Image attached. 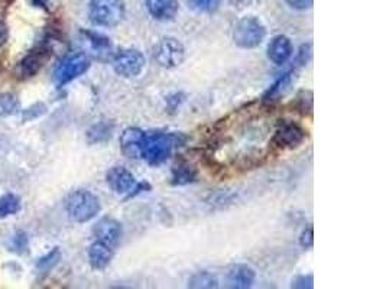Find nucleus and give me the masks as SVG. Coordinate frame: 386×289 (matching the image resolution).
<instances>
[{"label": "nucleus", "mask_w": 386, "mask_h": 289, "mask_svg": "<svg viewBox=\"0 0 386 289\" xmlns=\"http://www.w3.org/2000/svg\"><path fill=\"white\" fill-rule=\"evenodd\" d=\"M185 142V138L180 133H166V132H154L146 133L141 145V158L152 167H159L166 160H169L174 149L181 146Z\"/></svg>", "instance_id": "obj_1"}, {"label": "nucleus", "mask_w": 386, "mask_h": 289, "mask_svg": "<svg viewBox=\"0 0 386 289\" xmlns=\"http://www.w3.org/2000/svg\"><path fill=\"white\" fill-rule=\"evenodd\" d=\"M124 15V0H90L89 17L96 27L115 28L122 24Z\"/></svg>", "instance_id": "obj_2"}, {"label": "nucleus", "mask_w": 386, "mask_h": 289, "mask_svg": "<svg viewBox=\"0 0 386 289\" xmlns=\"http://www.w3.org/2000/svg\"><path fill=\"white\" fill-rule=\"evenodd\" d=\"M66 210L77 223H87L101 210L100 199L87 190L73 191L66 199Z\"/></svg>", "instance_id": "obj_3"}, {"label": "nucleus", "mask_w": 386, "mask_h": 289, "mask_svg": "<svg viewBox=\"0 0 386 289\" xmlns=\"http://www.w3.org/2000/svg\"><path fill=\"white\" fill-rule=\"evenodd\" d=\"M233 42L239 48L253 50L261 45L266 36V28L261 19L245 16L233 28Z\"/></svg>", "instance_id": "obj_4"}, {"label": "nucleus", "mask_w": 386, "mask_h": 289, "mask_svg": "<svg viewBox=\"0 0 386 289\" xmlns=\"http://www.w3.org/2000/svg\"><path fill=\"white\" fill-rule=\"evenodd\" d=\"M154 59L162 69H177L185 59V48L174 36L161 38L154 47L152 51Z\"/></svg>", "instance_id": "obj_5"}, {"label": "nucleus", "mask_w": 386, "mask_h": 289, "mask_svg": "<svg viewBox=\"0 0 386 289\" xmlns=\"http://www.w3.org/2000/svg\"><path fill=\"white\" fill-rule=\"evenodd\" d=\"M90 58L84 52H76L71 55H67L64 58L54 71V81L57 85L62 87L73 80L78 78L80 76L85 74L90 69Z\"/></svg>", "instance_id": "obj_6"}, {"label": "nucleus", "mask_w": 386, "mask_h": 289, "mask_svg": "<svg viewBox=\"0 0 386 289\" xmlns=\"http://www.w3.org/2000/svg\"><path fill=\"white\" fill-rule=\"evenodd\" d=\"M112 65L117 76L123 78H135L145 70L146 59L138 50H123L113 55Z\"/></svg>", "instance_id": "obj_7"}, {"label": "nucleus", "mask_w": 386, "mask_h": 289, "mask_svg": "<svg viewBox=\"0 0 386 289\" xmlns=\"http://www.w3.org/2000/svg\"><path fill=\"white\" fill-rule=\"evenodd\" d=\"M106 181L117 195L132 197L134 191L149 188L148 184H138L135 175L124 167H113L106 174Z\"/></svg>", "instance_id": "obj_8"}, {"label": "nucleus", "mask_w": 386, "mask_h": 289, "mask_svg": "<svg viewBox=\"0 0 386 289\" xmlns=\"http://www.w3.org/2000/svg\"><path fill=\"white\" fill-rule=\"evenodd\" d=\"M307 132L294 122H284L273 133L272 143L280 149H295L306 141Z\"/></svg>", "instance_id": "obj_9"}, {"label": "nucleus", "mask_w": 386, "mask_h": 289, "mask_svg": "<svg viewBox=\"0 0 386 289\" xmlns=\"http://www.w3.org/2000/svg\"><path fill=\"white\" fill-rule=\"evenodd\" d=\"M81 41L84 43V47L90 51V54L96 59L107 61V59H112L115 55L112 41L101 34H96L92 31H83Z\"/></svg>", "instance_id": "obj_10"}, {"label": "nucleus", "mask_w": 386, "mask_h": 289, "mask_svg": "<svg viewBox=\"0 0 386 289\" xmlns=\"http://www.w3.org/2000/svg\"><path fill=\"white\" fill-rule=\"evenodd\" d=\"M94 236L97 237L99 241L106 243L107 246H116V244L120 241L123 230H122V225L119 223L117 220L112 218V217H103L100 218L96 226H94Z\"/></svg>", "instance_id": "obj_11"}, {"label": "nucleus", "mask_w": 386, "mask_h": 289, "mask_svg": "<svg viewBox=\"0 0 386 289\" xmlns=\"http://www.w3.org/2000/svg\"><path fill=\"white\" fill-rule=\"evenodd\" d=\"M256 274L248 265H233L227 271L226 283L231 289H248L255 283Z\"/></svg>", "instance_id": "obj_12"}, {"label": "nucleus", "mask_w": 386, "mask_h": 289, "mask_svg": "<svg viewBox=\"0 0 386 289\" xmlns=\"http://www.w3.org/2000/svg\"><path fill=\"white\" fill-rule=\"evenodd\" d=\"M145 136V132L139 127H127L120 136V148L127 158H141V145Z\"/></svg>", "instance_id": "obj_13"}, {"label": "nucleus", "mask_w": 386, "mask_h": 289, "mask_svg": "<svg viewBox=\"0 0 386 289\" xmlns=\"http://www.w3.org/2000/svg\"><path fill=\"white\" fill-rule=\"evenodd\" d=\"M292 42L285 35H276L268 45V58L276 65L287 64L292 57Z\"/></svg>", "instance_id": "obj_14"}, {"label": "nucleus", "mask_w": 386, "mask_h": 289, "mask_svg": "<svg viewBox=\"0 0 386 289\" xmlns=\"http://www.w3.org/2000/svg\"><path fill=\"white\" fill-rule=\"evenodd\" d=\"M146 9L154 19L166 22L177 16L180 3L178 0H146Z\"/></svg>", "instance_id": "obj_15"}, {"label": "nucleus", "mask_w": 386, "mask_h": 289, "mask_svg": "<svg viewBox=\"0 0 386 289\" xmlns=\"http://www.w3.org/2000/svg\"><path fill=\"white\" fill-rule=\"evenodd\" d=\"M113 259V251L110 246H107L103 241H96L93 243L90 249H89V262L92 265L93 269L103 271L107 266L110 265Z\"/></svg>", "instance_id": "obj_16"}, {"label": "nucleus", "mask_w": 386, "mask_h": 289, "mask_svg": "<svg viewBox=\"0 0 386 289\" xmlns=\"http://www.w3.org/2000/svg\"><path fill=\"white\" fill-rule=\"evenodd\" d=\"M296 71L295 70H291L288 73H285L280 80H278L269 90L265 93L264 96V100L265 101H275V100H280L281 97H284L290 90L291 87L294 85V83L296 81Z\"/></svg>", "instance_id": "obj_17"}, {"label": "nucleus", "mask_w": 386, "mask_h": 289, "mask_svg": "<svg viewBox=\"0 0 386 289\" xmlns=\"http://www.w3.org/2000/svg\"><path fill=\"white\" fill-rule=\"evenodd\" d=\"M42 66V58L38 54H31L20 61L16 66V76L19 78L34 77Z\"/></svg>", "instance_id": "obj_18"}, {"label": "nucleus", "mask_w": 386, "mask_h": 289, "mask_svg": "<svg viewBox=\"0 0 386 289\" xmlns=\"http://www.w3.org/2000/svg\"><path fill=\"white\" fill-rule=\"evenodd\" d=\"M20 198L15 194H5L0 197V218L13 216L20 211Z\"/></svg>", "instance_id": "obj_19"}, {"label": "nucleus", "mask_w": 386, "mask_h": 289, "mask_svg": "<svg viewBox=\"0 0 386 289\" xmlns=\"http://www.w3.org/2000/svg\"><path fill=\"white\" fill-rule=\"evenodd\" d=\"M20 112V101L15 94L3 93L0 94V116L8 118L15 116Z\"/></svg>", "instance_id": "obj_20"}, {"label": "nucleus", "mask_w": 386, "mask_h": 289, "mask_svg": "<svg viewBox=\"0 0 386 289\" xmlns=\"http://www.w3.org/2000/svg\"><path fill=\"white\" fill-rule=\"evenodd\" d=\"M188 286L190 288H197V289H200V288L201 289H211V288L219 286V281L213 274L203 271V272L196 274L188 281Z\"/></svg>", "instance_id": "obj_21"}, {"label": "nucleus", "mask_w": 386, "mask_h": 289, "mask_svg": "<svg viewBox=\"0 0 386 289\" xmlns=\"http://www.w3.org/2000/svg\"><path fill=\"white\" fill-rule=\"evenodd\" d=\"M173 180H174L173 183L176 185H184V184L192 183L196 180V171L192 169L191 167H188V165H181V167L174 169Z\"/></svg>", "instance_id": "obj_22"}, {"label": "nucleus", "mask_w": 386, "mask_h": 289, "mask_svg": "<svg viewBox=\"0 0 386 289\" xmlns=\"http://www.w3.org/2000/svg\"><path fill=\"white\" fill-rule=\"evenodd\" d=\"M59 258H61L59 251H58V249H54V251L50 252L45 258L39 259V262H38V268H39V271H42V272H48V271H51V269L54 268V266L59 262Z\"/></svg>", "instance_id": "obj_23"}, {"label": "nucleus", "mask_w": 386, "mask_h": 289, "mask_svg": "<svg viewBox=\"0 0 386 289\" xmlns=\"http://www.w3.org/2000/svg\"><path fill=\"white\" fill-rule=\"evenodd\" d=\"M298 110L303 115H311L313 112V94L310 92H301L296 97Z\"/></svg>", "instance_id": "obj_24"}, {"label": "nucleus", "mask_w": 386, "mask_h": 289, "mask_svg": "<svg viewBox=\"0 0 386 289\" xmlns=\"http://www.w3.org/2000/svg\"><path fill=\"white\" fill-rule=\"evenodd\" d=\"M45 112H47V107L44 104H42V103H38V104H35V106H32V107H29V108L25 110L24 118H25V120H34V119H36V118L44 115Z\"/></svg>", "instance_id": "obj_25"}, {"label": "nucleus", "mask_w": 386, "mask_h": 289, "mask_svg": "<svg viewBox=\"0 0 386 289\" xmlns=\"http://www.w3.org/2000/svg\"><path fill=\"white\" fill-rule=\"evenodd\" d=\"M192 8L200 10V12H207L211 10L217 6L219 0H190Z\"/></svg>", "instance_id": "obj_26"}, {"label": "nucleus", "mask_w": 386, "mask_h": 289, "mask_svg": "<svg viewBox=\"0 0 386 289\" xmlns=\"http://www.w3.org/2000/svg\"><path fill=\"white\" fill-rule=\"evenodd\" d=\"M12 248H13V251H16V252H19V253L27 252V249H28V239H27V234H24V233H17V234L13 237Z\"/></svg>", "instance_id": "obj_27"}, {"label": "nucleus", "mask_w": 386, "mask_h": 289, "mask_svg": "<svg viewBox=\"0 0 386 289\" xmlns=\"http://www.w3.org/2000/svg\"><path fill=\"white\" fill-rule=\"evenodd\" d=\"M299 244H301V246L304 249H311L313 248V244H314V230H313L311 226L307 227L303 232L301 237H299Z\"/></svg>", "instance_id": "obj_28"}, {"label": "nucleus", "mask_w": 386, "mask_h": 289, "mask_svg": "<svg viewBox=\"0 0 386 289\" xmlns=\"http://www.w3.org/2000/svg\"><path fill=\"white\" fill-rule=\"evenodd\" d=\"M292 288H299V289H311V288H314L313 275L298 276V278L292 282Z\"/></svg>", "instance_id": "obj_29"}, {"label": "nucleus", "mask_w": 386, "mask_h": 289, "mask_svg": "<svg viewBox=\"0 0 386 289\" xmlns=\"http://www.w3.org/2000/svg\"><path fill=\"white\" fill-rule=\"evenodd\" d=\"M285 2L295 10H307L313 6L314 0H285Z\"/></svg>", "instance_id": "obj_30"}, {"label": "nucleus", "mask_w": 386, "mask_h": 289, "mask_svg": "<svg viewBox=\"0 0 386 289\" xmlns=\"http://www.w3.org/2000/svg\"><path fill=\"white\" fill-rule=\"evenodd\" d=\"M6 41H8V28L2 20H0V47L5 45Z\"/></svg>", "instance_id": "obj_31"}]
</instances>
